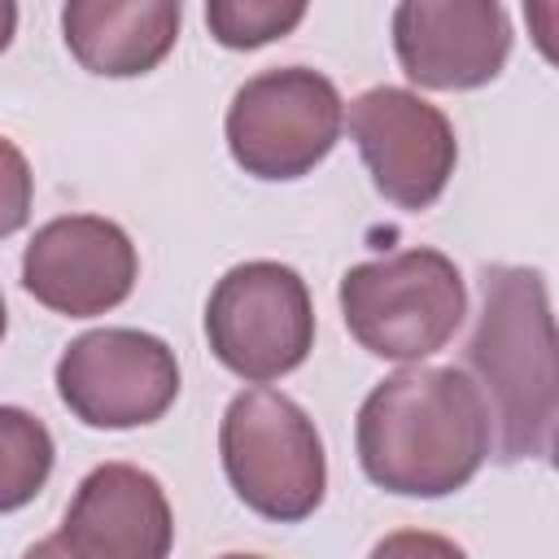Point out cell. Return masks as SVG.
I'll list each match as a JSON object with an SVG mask.
<instances>
[{
	"label": "cell",
	"mask_w": 559,
	"mask_h": 559,
	"mask_svg": "<svg viewBox=\"0 0 559 559\" xmlns=\"http://www.w3.org/2000/svg\"><path fill=\"white\" fill-rule=\"evenodd\" d=\"M493 428L463 367L406 362L358 406L354 450L371 485L397 498L459 493L489 459Z\"/></svg>",
	"instance_id": "cell-1"
},
{
	"label": "cell",
	"mask_w": 559,
	"mask_h": 559,
	"mask_svg": "<svg viewBox=\"0 0 559 559\" xmlns=\"http://www.w3.org/2000/svg\"><path fill=\"white\" fill-rule=\"evenodd\" d=\"M463 371L476 380L498 463L550 459L559 389H555V319L546 275L537 266H485L480 314L463 349Z\"/></svg>",
	"instance_id": "cell-2"
},
{
	"label": "cell",
	"mask_w": 559,
	"mask_h": 559,
	"mask_svg": "<svg viewBox=\"0 0 559 559\" xmlns=\"http://www.w3.org/2000/svg\"><path fill=\"white\" fill-rule=\"evenodd\" d=\"M349 336L384 362H424L467 319V284L441 249H402L358 262L336 288Z\"/></svg>",
	"instance_id": "cell-3"
},
{
	"label": "cell",
	"mask_w": 559,
	"mask_h": 559,
	"mask_svg": "<svg viewBox=\"0 0 559 559\" xmlns=\"http://www.w3.org/2000/svg\"><path fill=\"white\" fill-rule=\"evenodd\" d=\"M218 454L236 498L271 520L301 524L328 493V454L314 419L280 389H240L218 424Z\"/></svg>",
	"instance_id": "cell-4"
},
{
	"label": "cell",
	"mask_w": 559,
	"mask_h": 559,
	"mask_svg": "<svg viewBox=\"0 0 559 559\" xmlns=\"http://www.w3.org/2000/svg\"><path fill=\"white\" fill-rule=\"evenodd\" d=\"M341 127L345 100L310 66H275L245 79L223 118L231 162L266 183L310 175L336 148Z\"/></svg>",
	"instance_id": "cell-5"
},
{
	"label": "cell",
	"mask_w": 559,
	"mask_h": 559,
	"mask_svg": "<svg viewBox=\"0 0 559 559\" xmlns=\"http://www.w3.org/2000/svg\"><path fill=\"white\" fill-rule=\"evenodd\" d=\"M210 354L249 384L297 371L314 349V301L306 280L271 258L236 262L205 301Z\"/></svg>",
	"instance_id": "cell-6"
},
{
	"label": "cell",
	"mask_w": 559,
	"mask_h": 559,
	"mask_svg": "<svg viewBox=\"0 0 559 559\" xmlns=\"http://www.w3.org/2000/svg\"><path fill=\"white\" fill-rule=\"evenodd\" d=\"M61 406L100 432L157 424L179 397L175 349L140 328H96L74 336L57 358Z\"/></svg>",
	"instance_id": "cell-7"
},
{
	"label": "cell",
	"mask_w": 559,
	"mask_h": 559,
	"mask_svg": "<svg viewBox=\"0 0 559 559\" xmlns=\"http://www.w3.org/2000/svg\"><path fill=\"white\" fill-rule=\"evenodd\" d=\"M345 127L376 192L397 210H428L459 166L450 118L411 87L380 83L358 92L345 109Z\"/></svg>",
	"instance_id": "cell-8"
},
{
	"label": "cell",
	"mask_w": 559,
	"mask_h": 559,
	"mask_svg": "<svg viewBox=\"0 0 559 559\" xmlns=\"http://www.w3.org/2000/svg\"><path fill=\"white\" fill-rule=\"evenodd\" d=\"M140 253L131 236L100 214H66L35 227L22 253V288L52 314L96 319L131 297Z\"/></svg>",
	"instance_id": "cell-9"
},
{
	"label": "cell",
	"mask_w": 559,
	"mask_h": 559,
	"mask_svg": "<svg viewBox=\"0 0 559 559\" xmlns=\"http://www.w3.org/2000/svg\"><path fill=\"white\" fill-rule=\"evenodd\" d=\"M515 31L502 0H397L393 52L428 92H472L502 74Z\"/></svg>",
	"instance_id": "cell-10"
},
{
	"label": "cell",
	"mask_w": 559,
	"mask_h": 559,
	"mask_svg": "<svg viewBox=\"0 0 559 559\" xmlns=\"http://www.w3.org/2000/svg\"><path fill=\"white\" fill-rule=\"evenodd\" d=\"M175 546V511L162 480L135 463H100L92 467L61 528L31 546V555H66V559H162Z\"/></svg>",
	"instance_id": "cell-11"
},
{
	"label": "cell",
	"mask_w": 559,
	"mask_h": 559,
	"mask_svg": "<svg viewBox=\"0 0 559 559\" xmlns=\"http://www.w3.org/2000/svg\"><path fill=\"white\" fill-rule=\"evenodd\" d=\"M183 31V0H66L61 39L70 57L100 79H140L157 70Z\"/></svg>",
	"instance_id": "cell-12"
},
{
	"label": "cell",
	"mask_w": 559,
	"mask_h": 559,
	"mask_svg": "<svg viewBox=\"0 0 559 559\" xmlns=\"http://www.w3.org/2000/svg\"><path fill=\"white\" fill-rule=\"evenodd\" d=\"M57 463L48 424L26 406H0V515L22 511L39 498Z\"/></svg>",
	"instance_id": "cell-13"
},
{
	"label": "cell",
	"mask_w": 559,
	"mask_h": 559,
	"mask_svg": "<svg viewBox=\"0 0 559 559\" xmlns=\"http://www.w3.org/2000/svg\"><path fill=\"white\" fill-rule=\"evenodd\" d=\"M306 9L310 0H205V26L214 44L231 52H253L293 35Z\"/></svg>",
	"instance_id": "cell-14"
},
{
	"label": "cell",
	"mask_w": 559,
	"mask_h": 559,
	"mask_svg": "<svg viewBox=\"0 0 559 559\" xmlns=\"http://www.w3.org/2000/svg\"><path fill=\"white\" fill-rule=\"evenodd\" d=\"M31 205H35L31 162H26V153L9 135H0V240H9L13 231L26 227Z\"/></svg>",
	"instance_id": "cell-15"
},
{
	"label": "cell",
	"mask_w": 559,
	"mask_h": 559,
	"mask_svg": "<svg viewBox=\"0 0 559 559\" xmlns=\"http://www.w3.org/2000/svg\"><path fill=\"white\" fill-rule=\"evenodd\" d=\"M550 4L555 0H528V22H533V39H537L542 57H555V44H550Z\"/></svg>",
	"instance_id": "cell-16"
},
{
	"label": "cell",
	"mask_w": 559,
	"mask_h": 559,
	"mask_svg": "<svg viewBox=\"0 0 559 559\" xmlns=\"http://www.w3.org/2000/svg\"><path fill=\"white\" fill-rule=\"evenodd\" d=\"M17 35V0H0V52L13 44Z\"/></svg>",
	"instance_id": "cell-17"
},
{
	"label": "cell",
	"mask_w": 559,
	"mask_h": 559,
	"mask_svg": "<svg viewBox=\"0 0 559 559\" xmlns=\"http://www.w3.org/2000/svg\"><path fill=\"white\" fill-rule=\"evenodd\" d=\"M4 332H9V310H4V293H0V341H4Z\"/></svg>",
	"instance_id": "cell-18"
}]
</instances>
